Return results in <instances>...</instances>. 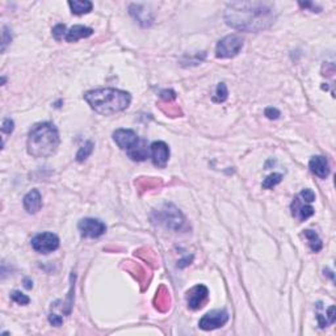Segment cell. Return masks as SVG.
I'll use <instances>...</instances> for the list:
<instances>
[{"label": "cell", "instance_id": "cell-11", "mask_svg": "<svg viewBox=\"0 0 336 336\" xmlns=\"http://www.w3.org/2000/svg\"><path fill=\"white\" fill-rule=\"evenodd\" d=\"M113 141L116 142L118 147L127 151L139 141V137L135 131L130 130V129H117L113 133Z\"/></svg>", "mask_w": 336, "mask_h": 336}, {"label": "cell", "instance_id": "cell-2", "mask_svg": "<svg viewBox=\"0 0 336 336\" xmlns=\"http://www.w3.org/2000/svg\"><path fill=\"white\" fill-rule=\"evenodd\" d=\"M84 100L95 112L110 116L126 109L131 103V96L129 92L121 89L97 88L84 93Z\"/></svg>", "mask_w": 336, "mask_h": 336}, {"label": "cell", "instance_id": "cell-9", "mask_svg": "<svg viewBox=\"0 0 336 336\" xmlns=\"http://www.w3.org/2000/svg\"><path fill=\"white\" fill-rule=\"evenodd\" d=\"M209 290L205 285H196L192 289H189L187 292V303L191 310H199L204 306V303L208 299Z\"/></svg>", "mask_w": 336, "mask_h": 336}, {"label": "cell", "instance_id": "cell-1", "mask_svg": "<svg viewBox=\"0 0 336 336\" xmlns=\"http://www.w3.org/2000/svg\"><path fill=\"white\" fill-rule=\"evenodd\" d=\"M225 21L240 32H261L271 28L277 19L271 2H233L225 11Z\"/></svg>", "mask_w": 336, "mask_h": 336}, {"label": "cell", "instance_id": "cell-34", "mask_svg": "<svg viewBox=\"0 0 336 336\" xmlns=\"http://www.w3.org/2000/svg\"><path fill=\"white\" fill-rule=\"evenodd\" d=\"M24 284H25V288H27V289H32V286H33V282H32L29 278H25Z\"/></svg>", "mask_w": 336, "mask_h": 336}, {"label": "cell", "instance_id": "cell-4", "mask_svg": "<svg viewBox=\"0 0 336 336\" xmlns=\"http://www.w3.org/2000/svg\"><path fill=\"white\" fill-rule=\"evenodd\" d=\"M152 221L158 225L164 226L170 230H182L186 218L183 213L176 208L174 204H164L159 210H155L152 214Z\"/></svg>", "mask_w": 336, "mask_h": 336}, {"label": "cell", "instance_id": "cell-3", "mask_svg": "<svg viewBox=\"0 0 336 336\" xmlns=\"http://www.w3.org/2000/svg\"><path fill=\"white\" fill-rule=\"evenodd\" d=\"M59 146L58 129L52 122H40L32 127L28 135V154L33 158H49Z\"/></svg>", "mask_w": 336, "mask_h": 336}, {"label": "cell", "instance_id": "cell-32", "mask_svg": "<svg viewBox=\"0 0 336 336\" xmlns=\"http://www.w3.org/2000/svg\"><path fill=\"white\" fill-rule=\"evenodd\" d=\"M49 322L52 323L53 326L59 327V326H62L63 318L61 315H58V314H54V312H52V314L49 315Z\"/></svg>", "mask_w": 336, "mask_h": 336}, {"label": "cell", "instance_id": "cell-28", "mask_svg": "<svg viewBox=\"0 0 336 336\" xmlns=\"http://www.w3.org/2000/svg\"><path fill=\"white\" fill-rule=\"evenodd\" d=\"M298 196L303 200V201H306V203L309 204L312 203V201H315V193L312 192L311 189H303Z\"/></svg>", "mask_w": 336, "mask_h": 336}, {"label": "cell", "instance_id": "cell-15", "mask_svg": "<svg viewBox=\"0 0 336 336\" xmlns=\"http://www.w3.org/2000/svg\"><path fill=\"white\" fill-rule=\"evenodd\" d=\"M126 154L127 156L134 161H143L150 156L147 143H146V141L142 139V138H139V141L134 144L133 147L129 148V150L126 151Z\"/></svg>", "mask_w": 336, "mask_h": 336}, {"label": "cell", "instance_id": "cell-7", "mask_svg": "<svg viewBox=\"0 0 336 336\" xmlns=\"http://www.w3.org/2000/svg\"><path fill=\"white\" fill-rule=\"evenodd\" d=\"M227 320H229V312L226 310H213L200 319L199 327L204 331H212L225 326Z\"/></svg>", "mask_w": 336, "mask_h": 336}, {"label": "cell", "instance_id": "cell-29", "mask_svg": "<svg viewBox=\"0 0 336 336\" xmlns=\"http://www.w3.org/2000/svg\"><path fill=\"white\" fill-rule=\"evenodd\" d=\"M12 41V35H11L8 27H3V40H2V52L6 50L7 45Z\"/></svg>", "mask_w": 336, "mask_h": 336}, {"label": "cell", "instance_id": "cell-20", "mask_svg": "<svg viewBox=\"0 0 336 336\" xmlns=\"http://www.w3.org/2000/svg\"><path fill=\"white\" fill-rule=\"evenodd\" d=\"M303 235H305L306 239L309 240L310 248H311V250L314 251V252H319V251L322 250V247H323L322 239L319 238V235L315 233V231L305 230Z\"/></svg>", "mask_w": 336, "mask_h": 336}, {"label": "cell", "instance_id": "cell-26", "mask_svg": "<svg viewBox=\"0 0 336 336\" xmlns=\"http://www.w3.org/2000/svg\"><path fill=\"white\" fill-rule=\"evenodd\" d=\"M11 298H12V301L19 303V305H28V303L31 302V298H29L28 295H25L24 293L19 292V290H15V292L11 294Z\"/></svg>", "mask_w": 336, "mask_h": 336}, {"label": "cell", "instance_id": "cell-16", "mask_svg": "<svg viewBox=\"0 0 336 336\" xmlns=\"http://www.w3.org/2000/svg\"><path fill=\"white\" fill-rule=\"evenodd\" d=\"M93 29L92 28L84 27V25H74L70 28L67 33H66V41L67 42H76L82 40V38H87L89 36H92Z\"/></svg>", "mask_w": 336, "mask_h": 336}, {"label": "cell", "instance_id": "cell-17", "mask_svg": "<svg viewBox=\"0 0 336 336\" xmlns=\"http://www.w3.org/2000/svg\"><path fill=\"white\" fill-rule=\"evenodd\" d=\"M154 305L161 312H165L170 309V306H171V295H170V292H168V289L165 288L164 285H160L158 290H156Z\"/></svg>", "mask_w": 336, "mask_h": 336}, {"label": "cell", "instance_id": "cell-12", "mask_svg": "<svg viewBox=\"0 0 336 336\" xmlns=\"http://www.w3.org/2000/svg\"><path fill=\"white\" fill-rule=\"evenodd\" d=\"M290 209H292V216L294 218H297L299 222L306 221L314 214V208L311 205H309V203L303 201L299 196L294 197Z\"/></svg>", "mask_w": 336, "mask_h": 336}, {"label": "cell", "instance_id": "cell-18", "mask_svg": "<svg viewBox=\"0 0 336 336\" xmlns=\"http://www.w3.org/2000/svg\"><path fill=\"white\" fill-rule=\"evenodd\" d=\"M69 6L72 14L75 15L89 14L93 8V4L88 0H74V2H69Z\"/></svg>", "mask_w": 336, "mask_h": 336}, {"label": "cell", "instance_id": "cell-21", "mask_svg": "<svg viewBox=\"0 0 336 336\" xmlns=\"http://www.w3.org/2000/svg\"><path fill=\"white\" fill-rule=\"evenodd\" d=\"M159 108L161 109V112H164V113L170 117L183 116L182 109L179 108V105L172 103V101H161V103L159 104Z\"/></svg>", "mask_w": 336, "mask_h": 336}, {"label": "cell", "instance_id": "cell-13", "mask_svg": "<svg viewBox=\"0 0 336 336\" xmlns=\"http://www.w3.org/2000/svg\"><path fill=\"white\" fill-rule=\"evenodd\" d=\"M310 171L320 179H326L329 175V164L324 156H312L309 163Z\"/></svg>", "mask_w": 336, "mask_h": 336}, {"label": "cell", "instance_id": "cell-14", "mask_svg": "<svg viewBox=\"0 0 336 336\" xmlns=\"http://www.w3.org/2000/svg\"><path fill=\"white\" fill-rule=\"evenodd\" d=\"M24 208L29 214H36L42 208V197L41 193L37 189H32L24 197Z\"/></svg>", "mask_w": 336, "mask_h": 336}, {"label": "cell", "instance_id": "cell-24", "mask_svg": "<svg viewBox=\"0 0 336 336\" xmlns=\"http://www.w3.org/2000/svg\"><path fill=\"white\" fill-rule=\"evenodd\" d=\"M92 151H93V142H91V141L86 142V143H84V146H83V147H80V150L78 151V154H76V160H78V161L86 160L89 155L92 154Z\"/></svg>", "mask_w": 336, "mask_h": 336}, {"label": "cell", "instance_id": "cell-22", "mask_svg": "<svg viewBox=\"0 0 336 336\" xmlns=\"http://www.w3.org/2000/svg\"><path fill=\"white\" fill-rule=\"evenodd\" d=\"M127 263H129L127 264V271L131 272L135 276V278L141 282V285L146 284V271H144L143 268L139 264H137V263H131V261H127Z\"/></svg>", "mask_w": 336, "mask_h": 336}, {"label": "cell", "instance_id": "cell-33", "mask_svg": "<svg viewBox=\"0 0 336 336\" xmlns=\"http://www.w3.org/2000/svg\"><path fill=\"white\" fill-rule=\"evenodd\" d=\"M265 116H267L269 120H277L278 117H280V112H278L276 108H272V106H269V108H267V109H265Z\"/></svg>", "mask_w": 336, "mask_h": 336}, {"label": "cell", "instance_id": "cell-5", "mask_svg": "<svg viewBox=\"0 0 336 336\" xmlns=\"http://www.w3.org/2000/svg\"><path fill=\"white\" fill-rule=\"evenodd\" d=\"M243 48V38L239 35H230L222 38L216 48L217 58H233L239 54V52Z\"/></svg>", "mask_w": 336, "mask_h": 336}, {"label": "cell", "instance_id": "cell-23", "mask_svg": "<svg viewBox=\"0 0 336 336\" xmlns=\"http://www.w3.org/2000/svg\"><path fill=\"white\" fill-rule=\"evenodd\" d=\"M227 96H229V91H227L226 84L220 83L216 89V95L213 96V101L214 103H223V101H226Z\"/></svg>", "mask_w": 336, "mask_h": 336}, {"label": "cell", "instance_id": "cell-27", "mask_svg": "<svg viewBox=\"0 0 336 336\" xmlns=\"http://www.w3.org/2000/svg\"><path fill=\"white\" fill-rule=\"evenodd\" d=\"M66 33H67V31H66L65 24H57L54 28H53V36H54V38L57 41H61L63 38V36L66 37Z\"/></svg>", "mask_w": 336, "mask_h": 336}, {"label": "cell", "instance_id": "cell-10", "mask_svg": "<svg viewBox=\"0 0 336 336\" xmlns=\"http://www.w3.org/2000/svg\"><path fill=\"white\" fill-rule=\"evenodd\" d=\"M150 156L154 165L159 168H164L170 159V147L163 141H156L151 144Z\"/></svg>", "mask_w": 336, "mask_h": 336}, {"label": "cell", "instance_id": "cell-30", "mask_svg": "<svg viewBox=\"0 0 336 336\" xmlns=\"http://www.w3.org/2000/svg\"><path fill=\"white\" fill-rule=\"evenodd\" d=\"M161 101H174L176 99V93L172 89H163L160 92Z\"/></svg>", "mask_w": 336, "mask_h": 336}, {"label": "cell", "instance_id": "cell-31", "mask_svg": "<svg viewBox=\"0 0 336 336\" xmlns=\"http://www.w3.org/2000/svg\"><path fill=\"white\" fill-rule=\"evenodd\" d=\"M15 129V122L11 118H6L3 121V125H2V131L6 134H12Z\"/></svg>", "mask_w": 336, "mask_h": 336}, {"label": "cell", "instance_id": "cell-19", "mask_svg": "<svg viewBox=\"0 0 336 336\" xmlns=\"http://www.w3.org/2000/svg\"><path fill=\"white\" fill-rule=\"evenodd\" d=\"M135 186L139 191H148V189H154L158 188L159 186H161V182L159 179L154 178H139L135 182Z\"/></svg>", "mask_w": 336, "mask_h": 336}, {"label": "cell", "instance_id": "cell-6", "mask_svg": "<svg viewBox=\"0 0 336 336\" xmlns=\"http://www.w3.org/2000/svg\"><path fill=\"white\" fill-rule=\"evenodd\" d=\"M32 247L40 254H50L58 250L59 238L53 233H41L32 238Z\"/></svg>", "mask_w": 336, "mask_h": 336}, {"label": "cell", "instance_id": "cell-8", "mask_svg": "<svg viewBox=\"0 0 336 336\" xmlns=\"http://www.w3.org/2000/svg\"><path fill=\"white\" fill-rule=\"evenodd\" d=\"M78 227L83 238H92V239L101 237L106 231L105 223L95 218H84L80 221Z\"/></svg>", "mask_w": 336, "mask_h": 336}, {"label": "cell", "instance_id": "cell-25", "mask_svg": "<svg viewBox=\"0 0 336 336\" xmlns=\"http://www.w3.org/2000/svg\"><path fill=\"white\" fill-rule=\"evenodd\" d=\"M282 180L281 174H272V175L267 176L263 182V188L264 189H271L273 187H276L277 184H280Z\"/></svg>", "mask_w": 336, "mask_h": 336}]
</instances>
